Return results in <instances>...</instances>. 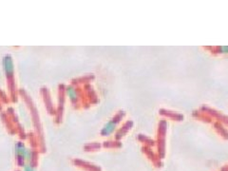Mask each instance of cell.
I'll return each mask as SVG.
<instances>
[{
	"instance_id": "cell-1",
	"label": "cell",
	"mask_w": 228,
	"mask_h": 171,
	"mask_svg": "<svg viewBox=\"0 0 228 171\" xmlns=\"http://www.w3.org/2000/svg\"><path fill=\"white\" fill-rule=\"evenodd\" d=\"M15 155L17 157V160L20 164H23L24 161H31L33 158L32 151L28 149L23 143L18 142L15 145Z\"/></svg>"
},
{
	"instance_id": "cell-2",
	"label": "cell",
	"mask_w": 228,
	"mask_h": 171,
	"mask_svg": "<svg viewBox=\"0 0 228 171\" xmlns=\"http://www.w3.org/2000/svg\"><path fill=\"white\" fill-rule=\"evenodd\" d=\"M2 64H3V69H4V71L7 75L8 79L12 78L14 73V67H13V62H12V57L8 54L5 55L3 57Z\"/></svg>"
},
{
	"instance_id": "cell-3",
	"label": "cell",
	"mask_w": 228,
	"mask_h": 171,
	"mask_svg": "<svg viewBox=\"0 0 228 171\" xmlns=\"http://www.w3.org/2000/svg\"><path fill=\"white\" fill-rule=\"evenodd\" d=\"M116 121H113V120H111V121H109L108 123H107L106 124V126L103 127V129H102V131H101V134L103 135V136H107V135H109L110 133L114 130V128H115V126H116Z\"/></svg>"
},
{
	"instance_id": "cell-4",
	"label": "cell",
	"mask_w": 228,
	"mask_h": 171,
	"mask_svg": "<svg viewBox=\"0 0 228 171\" xmlns=\"http://www.w3.org/2000/svg\"><path fill=\"white\" fill-rule=\"evenodd\" d=\"M67 93L69 95V97L71 101H75L77 98V94H76V90L72 87H69L67 88Z\"/></svg>"
},
{
	"instance_id": "cell-5",
	"label": "cell",
	"mask_w": 228,
	"mask_h": 171,
	"mask_svg": "<svg viewBox=\"0 0 228 171\" xmlns=\"http://www.w3.org/2000/svg\"><path fill=\"white\" fill-rule=\"evenodd\" d=\"M24 171H35V169L31 164H25L24 165Z\"/></svg>"
},
{
	"instance_id": "cell-6",
	"label": "cell",
	"mask_w": 228,
	"mask_h": 171,
	"mask_svg": "<svg viewBox=\"0 0 228 171\" xmlns=\"http://www.w3.org/2000/svg\"><path fill=\"white\" fill-rule=\"evenodd\" d=\"M220 52L223 53V54H228V47H221Z\"/></svg>"
}]
</instances>
